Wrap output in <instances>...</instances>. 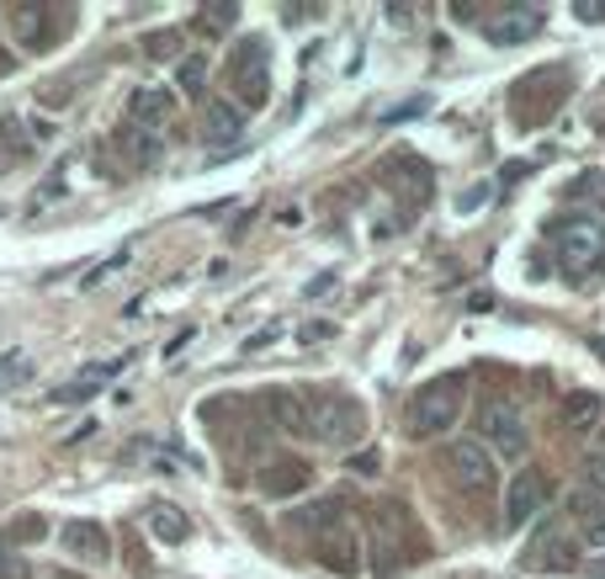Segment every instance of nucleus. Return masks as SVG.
<instances>
[{
	"instance_id": "nucleus-22",
	"label": "nucleus",
	"mask_w": 605,
	"mask_h": 579,
	"mask_svg": "<svg viewBox=\"0 0 605 579\" xmlns=\"http://www.w3.org/2000/svg\"><path fill=\"white\" fill-rule=\"evenodd\" d=\"M234 22H240V6H229V0H213V6L196 11V27H202V32H229Z\"/></svg>"
},
{
	"instance_id": "nucleus-2",
	"label": "nucleus",
	"mask_w": 605,
	"mask_h": 579,
	"mask_svg": "<svg viewBox=\"0 0 605 579\" xmlns=\"http://www.w3.org/2000/svg\"><path fill=\"white\" fill-rule=\"evenodd\" d=\"M309 420H314V441H324V447H356L366 436L362 399H351L345 388H314L309 393Z\"/></svg>"
},
{
	"instance_id": "nucleus-29",
	"label": "nucleus",
	"mask_w": 605,
	"mask_h": 579,
	"mask_svg": "<svg viewBox=\"0 0 605 579\" xmlns=\"http://www.w3.org/2000/svg\"><path fill=\"white\" fill-rule=\"evenodd\" d=\"M601 575H605V563H601Z\"/></svg>"
},
{
	"instance_id": "nucleus-12",
	"label": "nucleus",
	"mask_w": 605,
	"mask_h": 579,
	"mask_svg": "<svg viewBox=\"0 0 605 579\" xmlns=\"http://www.w3.org/2000/svg\"><path fill=\"white\" fill-rule=\"evenodd\" d=\"M59 548L70 558H80V563H107L112 558V537H107V527L101 521H91V516H74V521H64L59 527Z\"/></svg>"
},
{
	"instance_id": "nucleus-16",
	"label": "nucleus",
	"mask_w": 605,
	"mask_h": 579,
	"mask_svg": "<svg viewBox=\"0 0 605 579\" xmlns=\"http://www.w3.org/2000/svg\"><path fill=\"white\" fill-rule=\"evenodd\" d=\"M261 489H266L271 500H288V495H298V489H309V468H303V462H292V458L271 462L266 479H261Z\"/></svg>"
},
{
	"instance_id": "nucleus-15",
	"label": "nucleus",
	"mask_w": 605,
	"mask_h": 579,
	"mask_svg": "<svg viewBox=\"0 0 605 579\" xmlns=\"http://www.w3.org/2000/svg\"><path fill=\"white\" fill-rule=\"evenodd\" d=\"M202 133L213 139V144H234L244 133V112L234 107V101H208V112H202Z\"/></svg>"
},
{
	"instance_id": "nucleus-1",
	"label": "nucleus",
	"mask_w": 605,
	"mask_h": 579,
	"mask_svg": "<svg viewBox=\"0 0 605 579\" xmlns=\"http://www.w3.org/2000/svg\"><path fill=\"white\" fill-rule=\"evenodd\" d=\"M553 244H557V261H563V277H574V282H589L605 266V223L601 218H589V213L557 218Z\"/></svg>"
},
{
	"instance_id": "nucleus-24",
	"label": "nucleus",
	"mask_w": 605,
	"mask_h": 579,
	"mask_svg": "<svg viewBox=\"0 0 605 579\" xmlns=\"http://www.w3.org/2000/svg\"><path fill=\"white\" fill-rule=\"evenodd\" d=\"M202 86H208V59H202V53H192V59L181 64V91L202 97Z\"/></svg>"
},
{
	"instance_id": "nucleus-8",
	"label": "nucleus",
	"mask_w": 605,
	"mask_h": 579,
	"mask_svg": "<svg viewBox=\"0 0 605 579\" xmlns=\"http://www.w3.org/2000/svg\"><path fill=\"white\" fill-rule=\"evenodd\" d=\"M261 415H266L282 436L314 441V420H309V393H303V388H271V393H261Z\"/></svg>"
},
{
	"instance_id": "nucleus-19",
	"label": "nucleus",
	"mask_w": 605,
	"mask_h": 579,
	"mask_svg": "<svg viewBox=\"0 0 605 579\" xmlns=\"http://www.w3.org/2000/svg\"><path fill=\"white\" fill-rule=\"evenodd\" d=\"M601 415H605V405H601V393H589V388H579L568 405H563V420H568V431H595L601 426Z\"/></svg>"
},
{
	"instance_id": "nucleus-4",
	"label": "nucleus",
	"mask_w": 605,
	"mask_h": 579,
	"mask_svg": "<svg viewBox=\"0 0 605 579\" xmlns=\"http://www.w3.org/2000/svg\"><path fill=\"white\" fill-rule=\"evenodd\" d=\"M229 91L240 112H261L271 101V49L266 38H240V49L229 53Z\"/></svg>"
},
{
	"instance_id": "nucleus-17",
	"label": "nucleus",
	"mask_w": 605,
	"mask_h": 579,
	"mask_svg": "<svg viewBox=\"0 0 605 579\" xmlns=\"http://www.w3.org/2000/svg\"><path fill=\"white\" fill-rule=\"evenodd\" d=\"M404 516H410V510L393 506V500H383L377 516H372V531H377V558H387V563L399 558V527H404Z\"/></svg>"
},
{
	"instance_id": "nucleus-6",
	"label": "nucleus",
	"mask_w": 605,
	"mask_h": 579,
	"mask_svg": "<svg viewBox=\"0 0 605 579\" xmlns=\"http://www.w3.org/2000/svg\"><path fill=\"white\" fill-rule=\"evenodd\" d=\"M521 563H526V569H553V575H563V569L579 563V542H574V531H563V521H542V527L532 531V542L521 548Z\"/></svg>"
},
{
	"instance_id": "nucleus-20",
	"label": "nucleus",
	"mask_w": 605,
	"mask_h": 579,
	"mask_svg": "<svg viewBox=\"0 0 605 579\" xmlns=\"http://www.w3.org/2000/svg\"><path fill=\"white\" fill-rule=\"evenodd\" d=\"M118 149H122V154H128V160H133L139 170H154V166H160V144L149 139V128H133V122H128V128L118 133Z\"/></svg>"
},
{
	"instance_id": "nucleus-28",
	"label": "nucleus",
	"mask_w": 605,
	"mask_h": 579,
	"mask_svg": "<svg viewBox=\"0 0 605 579\" xmlns=\"http://www.w3.org/2000/svg\"><path fill=\"white\" fill-rule=\"evenodd\" d=\"M6 569H11V563H6V553H0V575H6Z\"/></svg>"
},
{
	"instance_id": "nucleus-25",
	"label": "nucleus",
	"mask_w": 605,
	"mask_h": 579,
	"mask_svg": "<svg viewBox=\"0 0 605 579\" xmlns=\"http://www.w3.org/2000/svg\"><path fill=\"white\" fill-rule=\"evenodd\" d=\"M574 197H584V202H605V181H601V170H584L579 181H574Z\"/></svg>"
},
{
	"instance_id": "nucleus-11",
	"label": "nucleus",
	"mask_w": 605,
	"mask_h": 579,
	"mask_svg": "<svg viewBox=\"0 0 605 579\" xmlns=\"http://www.w3.org/2000/svg\"><path fill=\"white\" fill-rule=\"evenodd\" d=\"M446 468L462 489H494V452L484 441H452L446 447Z\"/></svg>"
},
{
	"instance_id": "nucleus-9",
	"label": "nucleus",
	"mask_w": 605,
	"mask_h": 579,
	"mask_svg": "<svg viewBox=\"0 0 605 579\" xmlns=\"http://www.w3.org/2000/svg\"><path fill=\"white\" fill-rule=\"evenodd\" d=\"M553 506V479L542 473V468H526V473H515L510 479V495H505V521L510 527H526L532 516Z\"/></svg>"
},
{
	"instance_id": "nucleus-26",
	"label": "nucleus",
	"mask_w": 605,
	"mask_h": 579,
	"mask_svg": "<svg viewBox=\"0 0 605 579\" xmlns=\"http://www.w3.org/2000/svg\"><path fill=\"white\" fill-rule=\"evenodd\" d=\"M584 479H589V489H601V495H605V458L584 462Z\"/></svg>"
},
{
	"instance_id": "nucleus-14",
	"label": "nucleus",
	"mask_w": 605,
	"mask_h": 579,
	"mask_svg": "<svg viewBox=\"0 0 605 579\" xmlns=\"http://www.w3.org/2000/svg\"><path fill=\"white\" fill-rule=\"evenodd\" d=\"M11 32H17V43L22 49H43L53 32V11L43 0H27V6H11Z\"/></svg>"
},
{
	"instance_id": "nucleus-27",
	"label": "nucleus",
	"mask_w": 605,
	"mask_h": 579,
	"mask_svg": "<svg viewBox=\"0 0 605 579\" xmlns=\"http://www.w3.org/2000/svg\"><path fill=\"white\" fill-rule=\"evenodd\" d=\"M574 11H579V22H605V0H579Z\"/></svg>"
},
{
	"instance_id": "nucleus-3",
	"label": "nucleus",
	"mask_w": 605,
	"mask_h": 579,
	"mask_svg": "<svg viewBox=\"0 0 605 579\" xmlns=\"http://www.w3.org/2000/svg\"><path fill=\"white\" fill-rule=\"evenodd\" d=\"M314 558L330 569V575L351 579L362 575V537H356V527H351V516L330 500L324 510H314Z\"/></svg>"
},
{
	"instance_id": "nucleus-18",
	"label": "nucleus",
	"mask_w": 605,
	"mask_h": 579,
	"mask_svg": "<svg viewBox=\"0 0 605 579\" xmlns=\"http://www.w3.org/2000/svg\"><path fill=\"white\" fill-rule=\"evenodd\" d=\"M144 516H149V531H154L160 542H170V548H181V542L192 537V521H186L175 506H165V500H160V506H149Z\"/></svg>"
},
{
	"instance_id": "nucleus-21",
	"label": "nucleus",
	"mask_w": 605,
	"mask_h": 579,
	"mask_svg": "<svg viewBox=\"0 0 605 579\" xmlns=\"http://www.w3.org/2000/svg\"><path fill=\"white\" fill-rule=\"evenodd\" d=\"M574 510H579V537H584V542H589V548H605V500L579 495Z\"/></svg>"
},
{
	"instance_id": "nucleus-5",
	"label": "nucleus",
	"mask_w": 605,
	"mask_h": 579,
	"mask_svg": "<svg viewBox=\"0 0 605 579\" xmlns=\"http://www.w3.org/2000/svg\"><path fill=\"white\" fill-rule=\"evenodd\" d=\"M462 399H467V388H462L457 372H452V378H431L425 388H414V399H410L414 436L452 431V426H457V415H462Z\"/></svg>"
},
{
	"instance_id": "nucleus-10",
	"label": "nucleus",
	"mask_w": 605,
	"mask_h": 579,
	"mask_svg": "<svg viewBox=\"0 0 605 579\" xmlns=\"http://www.w3.org/2000/svg\"><path fill=\"white\" fill-rule=\"evenodd\" d=\"M542 11L536 6H505V11H494V17H484V38L494 43V49H515V43H532L536 32H542Z\"/></svg>"
},
{
	"instance_id": "nucleus-23",
	"label": "nucleus",
	"mask_w": 605,
	"mask_h": 579,
	"mask_svg": "<svg viewBox=\"0 0 605 579\" xmlns=\"http://www.w3.org/2000/svg\"><path fill=\"white\" fill-rule=\"evenodd\" d=\"M144 53H149V59H175V53H181V32H175V27H160V32H149V38H144Z\"/></svg>"
},
{
	"instance_id": "nucleus-13",
	"label": "nucleus",
	"mask_w": 605,
	"mask_h": 579,
	"mask_svg": "<svg viewBox=\"0 0 605 579\" xmlns=\"http://www.w3.org/2000/svg\"><path fill=\"white\" fill-rule=\"evenodd\" d=\"M175 118V97H170L165 86H139V91H128V122L133 128H160V122Z\"/></svg>"
},
{
	"instance_id": "nucleus-7",
	"label": "nucleus",
	"mask_w": 605,
	"mask_h": 579,
	"mask_svg": "<svg viewBox=\"0 0 605 579\" xmlns=\"http://www.w3.org/2000/svg\"><path fill=\"white\" fill-rule=\"evenodd\" d=\"M526 420H521V410L515 405H505V399H494V405H484V447L494 452V458H526Z\"/></svg>"
}]
</instances>
